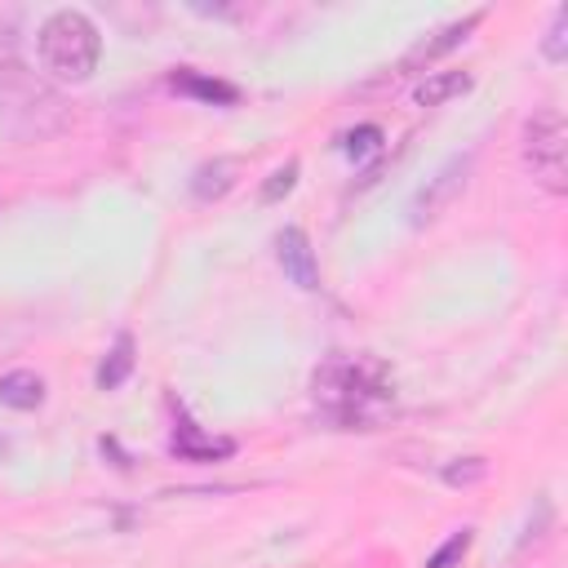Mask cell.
I'll list each match as a JSON object with an SVG mask.
<instances>
[{"instance_id":"obj_1","label":"cell","mask_w":568,"mask_h":568,"mask_svg":"<svg viewBox=\"0 0 568 568\" xmlns=\"http://www.w3.org/2000/svg\"><path fill=\"white\" fill-rule=\"evenodd\" d=\"M390 368L373 355H328L311 373V390L320 408L337 422H368L373 408L390 399Z\"/></svg>"},{"instance_id":"obj_2","label":"cell","mask_w":568,"mask_h":568,"mask_svg":"<svg viewBox=\"0 0 568 568\" xmlns=\"http://www.w3.org/2000/svg\"><path fill=\"white\" fill-rule=\"evenodd\" d=\"M36 49H40V67H44L53 80L80 84V80L93 75L98 53H102V40H98V27L89 22V13H80V9H58V13H49V18L40 22Z\"/></svg>"},{"instance_id":"obj_3","label":"cell","mask_w":568,"mask_h":568,"mask_svg":"<svg viewBox=\"0 0 568 568\" xmlns=\"http://www.w3.org/2000/svg\"><path fill=\"white\" fill-rule=\"evenodd\" d=\"M519 155H524V169L532 173L537 186H546L550 195L568 191V129H564V115L555 106L528 115Z\"/></svg>"},{"instance_id":"obj_4","label":"cell","mask_w":568,"mask_h":568,"mask_svg":"<svg viewBox=\"0 0 568 568\" xmlns=\"http://www.w3.org/2000/svg\"><path fill=\"white\" fill-rule=\"evenodd\" d=\"M484 22V9H475V13H466V18H457V22H448V27H439L435 36H426V40H417L399 62H395V71H390V80H404V75H413V71H422V67H430L435 58H444L448 49H457L475 27Z\"/></svg>"},{"instance_id":"obj_5","label":"cell","mask_w":568,"mask_h":568,"mask_svg":"<svg viewBox=\"0 0 568 568\" xmlns=\"http://www.w3.org/2000/svg\"><path fill=\"white\" fill-rule=\"evenodd\" d=\"M275 257H280L284 275H288L297 288H306V293L320 288V262H315V248H311V240H306L302 226H284V231L275 235Z\"/></svg>"},{"instance_id":"obj_6","label":"cell","mask_w":568,"mask_h":568,"mask_svg":"<svg viewBox=\"0 0 568 568\" xmlns=\"http://www.w3.org/2000/svg\"><path fill=\"white\" fill-rule=\"evenodd\" d=\"M240 173H244V160L240 155H213V160H204L200 169H195V178H191V195L195 200H222L235 182H240Z\"/></svg>"},{"instance_id":"obj_7","label":"cell","mask_w":568,"mask_h":568,"mask_svg":"<svg viewBox=\"0 0 568 568\" xmlns=\"http://www.w3.org/2000/svg\"><path fill=\"white\" fill-rule=\"evenodd\" d=\"M169 89L173 93H186V98H200V102H222V106L240 102V89L235 84H226L217 75H204V71H191V67H178L169 75Z\"/></svg>"},{"instance_id":"obj_8","label":"cell","mask_w":568,"mask_h":568,"mask_svg":"<svg viewBox=\"0 0 568 568\" xmlns=\"http://www.w3.org/2000/svg\"><path fill=\"white\" fill-rule=\"evenodd\" d=\"M466 169H470V160H453V164H444L439 173H435V182L417 195V204H413V222H426V217H435V209L439 204H448L457 191H462V182H466Z\"/></svg>"},{"instance_id":"obj_9","label":"cell","mask_w":568,"mask_h":568,"mask_svg":"<svg viewBox=\"0 0 568 568\" xmlns=\"http://www.w3.org/2000/svg\"><path fill=\"white\" fill-rule=\"evenodd\" d=\"M178 457H186V462H222V457H231L235 453V439H213V435H204L200 426H191V422H182L178 430H173V444H169Z\"/></svg>"},{"instance_id":"obj_10","label":"cell","mask_w":568,"mask_h":568,"mask_svg":"<svg viewBox=\"0 0 568 568\" xmlns=\"http://www.w3.org/2000/svg\"><path fill=\"white\" fill-rule=\"evenodd\" d=\"M0 404L4 408H18V413H31L44 404V377L31 373V368H13L0 377Z\"/></svg>"},{"instance_id":"obj_11","label":"cell","mask_w":568,"mask_h":568,"mask_svg":"<svg viewBox=\"0 0 568 568\" xmlns=\"http://www.w3.org/2000/svg\"><path fill=\"white\" fill-rule=\"evenodd\" d=\"M470 71H430L417 89H413V98H417V106H444L448 98H462V93H470Z\"/></svg>"},{"instance_id":"obj_12","label":"cell","mask_w":568,"mask_h":568,"mask_svg":"<svg viewBox=\"0 0 568 568\" xmlns=\"http://www.w3.org/2000/svg\"><path fill=\"white\" fill-rule=\"evenodd\" d=\"M129 373H133V337L120 333V337L111 342V351L102 355V364H98V390H115Z\"/></svg>"},{"instance_id":"obj_13","label":"cell","mask_w":568,"mask_h":568,"mask_svg":"<svg viewBox=\"0 0 568 568\" xmlns=\"http://www.w3.org/2000/svg\"><path fill=\"white\" fill-rule=\"evenodd\" d=\"M488 479V457H457L444 466V484L448 488H466V484H479Z\"/></svg>"},{"instance_id":"obj_14","label":"cell","mask_w":568,"mask_h":568,"mask_svg":"<svg viewBox=\"0 0 568 568\" xmlns=\"http://www.w3.org/2000/svg\"><path fill=\"white\" fill-rule=\"evenodd\" d=\"M541 53H546L550 62H564V58H568V4L555 9L550 27H546V40H541Z\"/></svg>"},{"instance_id":"obj_15","label":"cell","mask_w":568,"mask_h":568,"mask_svg":"<svg viewBox=\"0 0 568 568\" xmlns=\"http://www.w3.org/2000/svg\"><path fill=\"white\" fill-rule=\"evenodd\" d=\"M470 541H475V532H470V528H462V532H453V537H448V541H444V546H439V550H435V555H430V559H426L422 568H457V564L466 559V550H470Z\"/></svg>"},{"instance_id":"obj_16","label":"cell","mask_w":568,"mask_h":568,"mask_svg":"<svg viewBox=\"0 0 568 568\" xmlns=\"http://www.w3.org/2000/svg\"><path fill=\"white\" fill-rule=\"evenodd\" d=\"M293 182H297V160H288L284 169H275L266 182H262V191H257V200L262 204H275V200H284L288 191H293Z\"/></svg>"},{"instance_id":"obj_17","label":"cell","mask_w":568,"mask_h":568,"mask_svg":"<svg viewBox=\"0 0 568 568\" xmlns=\"http://www.w3.org/2000/svg\"><path fill=\"white\" fill-rule=\"evenodd\" d=\"M377 142H382V129H377V124H359V129H351V133H346V142H342V151L359 160V155H368V151H377Z\"/></svg>"}]
</instances>
